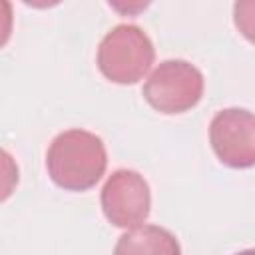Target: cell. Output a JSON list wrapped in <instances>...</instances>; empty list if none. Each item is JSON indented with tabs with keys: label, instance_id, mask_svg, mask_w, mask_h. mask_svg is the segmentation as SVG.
Segmentation results:
<instances>
[{
	"label": "cell",
	"instance_id": "obj_1",
	"mask_svg": "<svg viewBox=\"0 0 255 255\" xmlns=\"http://www.w3.org/2000/svg\"><path fill=\"white\" fill-rule=\"evenodd\" d=\"M108 165L106 145L88 129H66L58 133L46 151L50 179L66 191H88L104 175Z\"/></svg>",
	"mask_w": 255,
	"mask_h": 255
},
{
	"label": "cell",
	"instance_id": "obj_2",
	"mask_svg": "<svg viewBox=\"0 0 255 255\" xmlns=\"http://www.w3.org/2000/svg\"><path fill=\"white\" fill-rule=\"evenodd\" d=\"M155 48L149 36L133 24L112 28L98 46V70L114 84H135L151 68Z\"/></svg>",
	"mask_w": 255,
	"mask_h": 255
},
{
	"label": "cell",
	"instance_id": "obj_3",
	"mask_svg": "<svg viewBox=\"0 0 255 255\" xmlns=\"http://www.w3.org/2000/svg\"><path fill=\"white\" fill-rule=\"evenodd\" d=\"M141 94L159 114H183L199 104L203 74L185 60H165L149 74Z\"/></svg>",
	"mask_w": 255,
	"mask_h": 255
},
{
	"label": "cell",
	"instance_id": "obj_4",
	"mask_svg": "<svg viewBox=\"0 0 255 255\" xmlns=\"http://www.w3.org/2000/svg\"><path fill=\"white\" fill-rule=\"evenodd\" d=\"M100 201L106 219L124 229L143 225L151 209L149 185L143 175L133 169L114 171L102 187Z\"/></svg>",
	"mask_w": 255,
	"mask_h": 255
},
{
	"label": "cell",
	"instance_id": "obj_5",
	"mask_svg": "<svg viewBox=\"0 0 255 255\" xmlns=\"http://www.w3.org/2000/svg\"><path fill=\"white\" fill-rule=\"evenodd\" d=\"M209 141L217 159L229 167L255 165V116L243 108H227L213 116Z\"/></svg>",
	"mask_w": 255,
	"mask_h": 255
},
{
	"label": "cell",
	"instance_id": "obj_6",
	"mask_svg": "<svg viewBox=\"0 0 255 255\" xmlns=\"http://www.w3.org/2000/svg\"><path fill=\"white\" fill-rule=\"evenodd\" d=\"M114 255H181V247L171 231L159 225H139L118 239Z\"/></svg>",
	"mask_w": 255,
	"mask_h": 255
},
{
	"label": "cell",
	"instance_id": "obj_7",
	"mask_svg": "<svg viewBox=\"0 0 255 255\" xmlns=\"http://www.w3.org/2000/svg\"><path fill=\"white\" fill-rule=\"evenodd\" d=\"M233 22L243 38L255 44V0H239L233 6Z\"/></svg>",
	"mask_w": 255,
	"mask_h": 255
},
{
	"label": "cell",
	"instance_id": "obj_8",
	"mask_svg": "<svg viewBox=\"0 0 255 255\" xmlns=\"http://www.w3.org/2000/svg\"><path fill=\"white\" fill-rule=\"evenodd\" d=\"M237 255H255V249H245V251H239Z\"/></svg>",
	"mask_w": 255,
	"mask_h": 255
}]
</instances>
